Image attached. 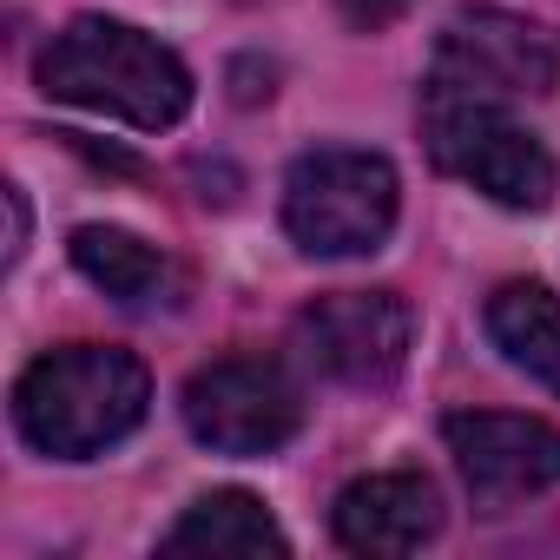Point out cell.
<instances>
[{
    "label": "cell",
    "instance_id": "ba28073f",
    "mask_svg": "<svg viewBox=\"0 0 560 560\" xmlns=\"http://www.w3.org/2000/svg\"><path fill=\"white\" fill-rule=\"evenodd\" d=\"M442 442L475 494V508L501 514L514 501H534L560 481V429L514 409H455L442 416Z\"/></svg>",
    "mask_w": 560,
    "mask_h": 560
},
{
    "label": "cell",
    "instance_id": "7c38bea8",
    "mask_svg": "<svg viewBox=\"0 0 560 560\" xmlns=\"http://www.w3.org/2000/svg\"><path fill=\"white\" fill-rule=\"evenodd\" d=\"M159 547L165 553H291V534L270 521V508L257 494L211 488L172 521V534Z\"/></svg>",
    "mask_w": 560,
    "mask_h": 560
},
{
    "label": "cell",
    "instance_id": "6da1fadb",
    "mask_svg": "<svg viewBox=\"0 0 560 560\" xmlns=\"http://www.w3.org/2000/svg\"><path fill=\"white\" fill-rule=\"evenodd\" d=\"M152 409V376L119 343H60L14 383V429L54 462H93L119 448Z\"/></svg>",
    "mask_w": 560,
    "mask_h": 560
},
{
    "label": "cell",
    "instance_id": "52a82bcc",
    "mask_svg": "<svg viewBox=\"0 0 560 560\" xmlns=\"http://www.w3.org/2000/svg\"><path fill=\"white\" fill-rule=\"evenodd\" d=\"M304 370L343 389H383L402 376L416 343V311L396 291H330L291 330Z\"/></svg>",
    "mask_w": 560,
    "mask_h": 560
},
{
    "label": "cell",
    "instance_id": "277c9868",
    "mask_svg": "<svg viewBox=\"0 0 560 560\" xmlns=\"http://www.w3.org/2000/svg\"><path fill=\"white\" fill-rule=\"evenodd\" d=\"M422 139H429V159L448 178L475 185L481 198H494L508 211H547L553 159H547V145L527 126L508 119V106L422 93Z\"/></svg>",
    "mask_w": 560,
    "mask_h": 560
},
{
    "label": "cell",
    "instance_id": "8fae6325",
    "mask_svg": "<svg viewBox=\"0 0 560 560\" xmlns=\"http://www.w3.org/2000/svg\"><path fill=\"white\" fill-rule=\"evenodd\" d=\"M481 324H488L494 350H501L521 376H534L540 389L560 396V298H553L547 284H534V277L501 284V291L488 298Z\"/></svg>",
    "mask_w": 560,
    "mask_h": 560
},
{
    "label": "cell",
    "instance_id": "8992f818",
    "mask_svg": "<svg viewBox=\"0 0 560 560\" xmlns=\"http://www.w3.org/2000/svg\"><path fill=\"white\" fill-rule=\"evenodd\" d=\"M560 80L553 40L508 8H462L429 60V93L442 100H540Z\"/></svg>",
    "mask_w": 560,
    "mask_h": 560
},
{
    "label": "cell",
    "instance_id": "5b68a950",
    "mask_svg": "<svg viewBox=\"0 0 560 560\" xmlns=\"http://www.w3.org/2000/svg\"><path fill=\"white\" fill-rule=\"evenodd\" d=\"M178 409H185L191 442H205L211 455H277L304 429V396H298L291 370L277 357H218V363H205L185 383Z\"/></svg>",
    "mask_w": 560,
    "mask_h": 560
},
{
    "label": "cell",
    "instance_id": "7a4b0ae2",
    "mask_svg": "<svg viewBox=\"0 0 560 560\" xmlns=\"http://www.w3.org/2000/svg\"><path fill=\"white\" fill-rule=\"evenodd\" d=\"M40 93L60 100V106H86V113H106L119 126H139V132H165L191 113V73L185 60L126 27V21H106V14H80L67 21L47 54H40Z\"/></svg>",
    "mask_w": 560,
    "mask_h": 560
},
{
    "label": "cell",
    "instance_id": "3957f363",
    "mask_svg": "<svg viewBox=\"0 0 560 560\" xmlns=\"http://www.w3.org/2000/svg\"><path fill=\"white\" fill-rule=\"evenodd\" d=\"M402 185L383 152L317 145L284 172V231L304 257H370L396 231Z\"/></svg>",
    "mask_w": 560,
    "mask_h": 560
},
{
    "label": "cell",
    "instance_id": "5bb4252c",
    "mask_svg": "<svg viewBox=\"0 0 560 560\" xmlns=\"http://www.w3.org/2000/svg\"><path fill=\"white\" fill-rule=\"evenodd\" d=\"M0 198H8V270H14V264H21V250H27V191H21V185H8Z\"/></svg>",
    "mask_w": 560,
    "mask_h": 560
},
{
    "label": "cell",
    "instance_id": "4fadbf2b",
    "mask_svg": "<svg viewBox=\"0 0 560 560\" xmlns=\"http://www.w3.org/2000/svg\"><path fill=\"white\" fill-rule=\"evenodd\" d=\"M337 8H343V21H350V27L383 34V27H396V21L416 8V0H337Z\"/></svg>",
    "mask_w": 560,
    "mask_h": 560
},
{
    "label": "cell",
    "instance_id": "9c48e42d",
    "mask_svg": "<svg viewBox=\"0 0 560 560\" xmlns=\"http://www.w3.org/2000/svg\"><path fill=\"white\" fill-rule=\"evenodd\" d=\"M330 534L350 553H416L442 534V494L416 468L357 475L330 508Z\"/></svg>",
    "mask_w": 560,
    "mask_h": 560
},
{
    "label": "cell",
    "instance_id": "30bf717a",
    "mask_svg": "<svg viewBox=\"0 0 560 560\" xmlns=\"http://www.w3.org/2000/svg\"><path fill=\"white\" fill-rule=\"evenodd\" d=\"M73 264L93 291H106L119 311H172L185 298V270L145 244L139 231H119V224H80L73 231Z\"/></svg>",
    "mask_w": 560,
    "mask_h": 560
}]
</instances>
